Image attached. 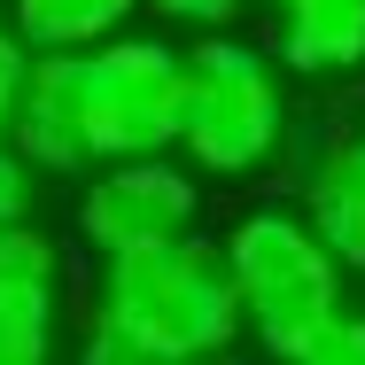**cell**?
<instances>
[{
    "instance_id": "277c9868",
    "label": "cell",
    "mask_w": 365,
    "mask_h": 365,
    "mask_svg": "<svg viewBox=\"0 0 365 365\" xmlns=\"http://www.w3.org/2000/svg\"><path fill=\"white\" fill-rule=\"evenodd\" d=\"M78 117L93 171L101 163H133V155H171L179 140V47L117 31L109 47L78 55Z\"/></svg>"
},
{
    "instance_id": "52a82bcc",
    "label": "cell",
    "mask_w": 365,
    "mask_h": 365,
    "mask_svg": "<svg viewBox=\"0 0 365 365\" xmlns=\"http://www.w3.org/2000/svg\"><path fill=\"white\" fill-rule=\"evenodd\" d=\"M295 218L319 233V249L342 272H365V117L334 125L319 140V155L303 163V210Z\"/></svg>"
},
{
    "instance_id": "3957f363",
    "label": "cell",
    "mask_w": 365,
    "mask_h": 365,
    "mask_svg": "<svg viewBox=\"0 0 365 365\" xmlns=\"http://www.w3.org/2000/svg\"><path fill=\"white\" fill-rule=\"evenodd\" d=\"M288 78L264 63V47L249 39H195V55H179V140L171 155L195 179H257L280 148H288Z\"/></svg>"
},
{
    "instance_id": "4fadbf2b",
    "label": "cell",
    "mask_w": 365,
    "mask_h": 365,
    "mask_svg": "<svg viewBox=\"0 0 365 365\" xmlns=\"http://www.w3.org/2000/svg\"><path fill=\"white\" fill-rule=\"evenodd\" d=\"M31 195H39V179L24 171V155L0 140V225H31Z\"/></svg>"
},
{
    "instance_id": "7c38bea8",
    "label": "cell",
    "mask_w": 365,
    "mask_h": 365,
    "mask_svg": "<svg viewBox=\"0 0 365 365\" xmlns=\"http://www.w3.org/2000/svg\"><path fill=\"white\" fill-rule=\"evenodd\" d=\"M295 365H365V311H342Z\"/></svg>"
},
{
    "instance_id": "30bf717a",
    "label": "cell",
    "mask_w": 365,
    "mask_h": 365,
    "mask_svg": "<svg viewBox=\"0 0 365 365\" xmlns=\"http://www.w3.org/2000/svg\"><path fill=\"white\" fill-rule=\"evenodd\" d=\"M0 295H63V249L39 225H0Z\"/></svg>"
},
{
    "instance_id": "9c48e42d",
    "label": "cell",
    "mask_w": 365,
    "mask_h": 365,
    "mask_svg": "<svg viewBox=\"0 0 365 365\" xmlns=\"http://www.w3.org/2000/svg\"><path fill=\"white\" fill-rule=\"evenodd\" d=\"M0 365H63V295H0Z\"/></svg>"
},
{
    "instance_id": "8992f818",
    "label": "cell",
    "mask_w": 365,
    "mask_h": 365,
    "mask_svg": "<svg viewBox=\"0 0 365 365\" xmlns=\"http://www.w3.org/2000/svg\"><path fill=\"white\" fill-rule=\"evenodd\" d=\"M264 63L280 78H358L365 71V0H257Z\"/></svg>"
},
{
    "instance_id": "9a60e30c",
    "label": "cell",
    "mask_w": 365,
    "mask_h": 365,
    "mask_svg": "<svg viewBox=\"0 0 365 365\" xmlns=\"http://www.w3.org/2000/svg\"><path fill=\"white\" fill-rule=\"evenodd\" d=\"M24 71H31V55H24V39L0 24V133H8V109H16V93H24Z\"/></svg>"
},
{
    "instance_id": "8fae6325",
    "label": "cell",
    "mask_w": 365,
    "mask_h": 365,
    "mask_svg": "<svg viewBox=\"0 0 365 365\" xmlns=\"http://www.w3.org/2000/svg\"><path fill=\"white\" fill-rule=\"evenodd\" d=\"M148 16H163V24H179V31H202V39H218L225 24L249 8V0H140Z\"/></svg>"
},
{
    "instance_id": "2e32d148",
    "label": "cell",
    "mask_w": 365,
    "mask_h": 365,
    "mask_svg": "<svg viewBox=\"0 0 365 365\" xmlns=\"http://www.w3.org/2000/svg\"><path fill=\"white\" fill-rule=\"evenodd\" d=\"M202 365H257V358H233V350H225V358H202Z\"/></svg>"
},
{
    "instance_id": "5b68a950",
    "label": "cell",
    "mask_w": 365,
    "mask_h": 365,
    "mask_svg": "<svg viewBox=\"0 0 365 365\" xmlns=\"http://www.w3.org/2000/svg\"><path fill=\"white\" fill-rule=\"evenodd\" d=\"M202 225V179L179 155H133V163H101L78 195V241L93 257H133L187 241Z\"/></svg>"
},
{
    "instance_id": "7a4b0ae2",
    "label": "cell",
    "mask_w": 365,
    "mask_h": 365,
    "mask_svg": "<svg viewBox=\"0 0 365 365\" xmlns=\"http://www.w3.org/2000/svg\"><path fill=\"white\" fill-rule=\"evenodd\" d=\"M233 303H241V334L257 342L264 365H295L342 311V264L319 249V233L295 218V210H241L218 241Z\"/></svg>"
},
{
    "instance_id": "ba28073f",
    "label": "cell",
    "mask_w": 365,
    "mask_h": 365,
    "mask_svg": "<svg viewBox=\"0 0 365 365\" xmlns=\"http://www.w3.org/2000/svg\"><path fill=\"white\" fill-rule=\"evenodd\" d=\"M140 0H8V31L24 55H93L117 31H133Z\"/></svg>"
},
{
    "instance_id": "6da1fadb",
    "label": "cell",
    "mask_w": 365,
    "mask_h": 365,
    "mask_svg": "<svg viewBox=\"0 0 365 365\" xmlns=\"http://www.w3.org/2000/svg\"><path fill=\"white\" fill-rule=\"evenodd\" d=\"M93 319L125 334L133 350H148L155 365H202L241 342V303L225 280V257L202 233L133 249V257H101Z\"/></svg>"
},
{
    "instance_id": "5bb4252c",
    "label": "cell",
    "mask_w": 365,
    "mask_h": 365,
    "mask_svg": "<svg viewBox=\"0 0 365 365\" xmlns=\"http://www.w3.org/2000/svg\"><path fill=\"white\" fill-rule=\"evenodd\" d=\"M71 365H155V358H148V350H133L125 334H109L101 319H86V334H78Z\"/></svg>"
}]
</instances>
